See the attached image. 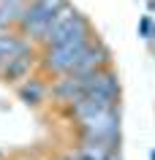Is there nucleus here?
Segmentation results:
<instances>
[{"mask_svg": "<svg viewBox=\"0 0 155 160\" xmlns=\"http://www.w3.org/2000/svg\"><path fill=\"white\" fill-rule=\"evenodd\" d=\"M95 38H98L95 33H87V35H79V38H71V41L54 43V46H44L41 54H38V71L46 79L49 76H60V73H71L76 68L79 57L85 54V49Z\"/></svg>", "mask_w": 155, "mask_h": 160, "instance_id": "obj_1", "label": "nucleus"}, {"mask_svg": "<svg viewBox=\"0 0 155 160\" xmlns=\"http://www.w3.org/2000/svg\"><path fill=\"white\" fill-rule=\"evenodd\" d=\"M76 136L79 138H90V141H103L120 149L122 144V109L117 106H103L90 117H82L76 122Z\"/></svg>", "mask_w": 155, "mask_h": 160, "instance_id": "obj_2", "label": "nucleus"}, {"mask_svg": "<svg viewBox=\"0 0 155 160\" xmlns=\"http://www.w3.org/2000/svg\"><path fill=\"white\" fill-rule=\"evenodd\" d=\"M68 0H27L25 3V11L19 17V30L30 38L33 43L41 46L44 35H46V27H49L52 17L57 14L60 6H65Z\"/></svg>", "mask_w": 155, "mask_h": 160, "instance_id": "obj_3", "label": "nucleus"}, {"mask_svg": "<svg viewBox=\"0 0 155 160\" xmlns=\"http://www.w3.org/2000/svg\"><path fill=\"white\" fill-rule=\"evenodd\" d=\"M82 82H85V98H95V101L109 103V106H117L122 101V84L114 65L82 76Z\"/></svg>", "mask_w": 155, "mask_h": 160, "instance_id": "obj_4", "label": "nucleus"}, {"mask_svg": "<svg viewBox=\"0 0 155 160\" xmlns=\"http://www.w3.org/2000/svg\"><path fill=\"white\" fill-rule=\"evenodd\" d=\"M38 54H41V46H35L30 52H22L17 57H11L6 65L0 68V82L6 87H17L19 82H25L30 73L38 71Z\"/></svg>", "mask_w": 155, "mask_h": 160, "instance_id": "obj_5", "label": "nucleus"}, {"mask_svg": "<svg viewBox=\"0 0 155 160\" xmlns=\"http://www.w3.org/2000/svg\"><path fill=\"white\" fill-rule=\"evenodd\" d=\"M112 65H114L112 49H109L101 38H95V41L85 49V54L79 57L76 68H74L71 73L74 76H87V73H95V71H103V68H112Z\"/></svg>", "mask_w": 155, "mask_h": 160, "instance_id": "obj_6", "label": "nucleus"}, {"mask_svg": "<svg viewBox=\"0 0 155 160\" xmlns=\"http://www.w3.org/2000/svg\"><path fill=\"white\" fill-rule=\"evenodd\" d=\"M49 98L57 106H71L76 103L79 98H85V82L82 76L74 73H60V76H52V84H49Z\"/></svg>", "mask_w": 155, "mask_h": 160, "instance_id": "obj_7", "label": "nucleus"}, {"mask_svg": "<svg viewBox=\"0 0 155 160\" xmlns=\"http://www.w3.org/2000/svg\"><path fill=\"white\" fill-rule=\"evenodd\" d=\"M17 98L19 103H25L27 109H41L44 103L49 101V82H46V76L38 71V73H30L25 82H19L17 87Z\"/></svg>", "mask_w": 155, "mask_h": 160, "instance_id": "obj_8", "label": "nucleus"}, {"mask_svg": "<svg viewBox=\"0 0 155 160\" xmlns=\"http://www.w3.org/2000/svg\"><path fill=\"white\" fill-rule=\"evenodd\" d=\"M38 43H33L19 27H11V30H0V68L6 65L11 57H17L22 52L35 49Z\"/></svg>", "mask_w": 155, "mask_h": 160, "instance_id": "obj_9", "label": "nucleus"}, {"mask_svg": "<svg viewBox=\"0 0 155 160\" xmlns=\"http://www.w3.org/2000/svg\"><path fill=\"white\" fill-rule=\"evenodd\" d=\"M139 38H144V41L155 43V22L150 14H144V17L139 19Z\"/></svg>", "mask_w": 155, "mask_h": 160, "instance_id": "obj_10", "label": "nucleus"}, {"mask_svg": "<svg viewBox=\"0 0 155 160\" xmlns=\"http://www.w3.org/2000/svg\"><path fill=\"white\" fill-rule=\"evenodd\" d=\"M60 160H79L76 155H65V158H60Z\"/></svg>", "mask_w": 155, "mask_h": 160, "instance_id": "obj_11", "label": "nucleus"}, {"mask_svg": "<svg viewBox=\"0 0 155 160\" xmlns=\"http://www.w3.org/2000/svg\"><path fill=\"white\" fill-rule=\"evenodd\" d=\"M150 160H155V149H152V152H150Z\"/></svg>", "mask_w": 155, "mask_h": 160, "instance_id": "obj_12", "label": "nucleus"}, {"mask_svg": "<svg viewBox=\"0 0 155 160\" xmlns=\"http://www.w3.org/2000/svg\"><path fill=\"white\" fill-rule=\"evenodd\" d=\"M0 160H3V149H0Z\"/></svg>", "mask_w": 155, "mask_h": 160, "instance_id": "obj_13", "label": "nucleus"}]
</instances>
